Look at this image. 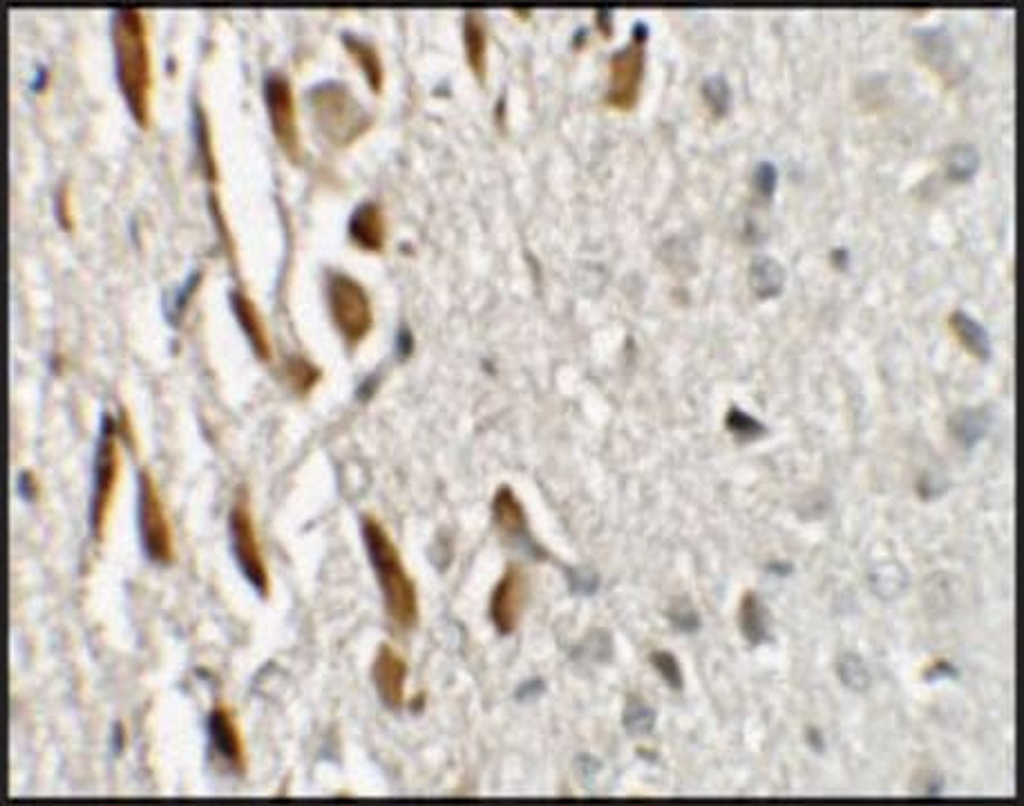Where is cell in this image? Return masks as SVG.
<instances>
[{
  "instance_id": "1",
  "label": "cell",
  "mask_w": 1024,
  "mask_h": 806,
  "mask_svg": "<svg viewBox=\"0 0 1024 806\" xmlns=\"http://www.w3.org/2000/svg\"><path fill=\"white\" fill-rule=\"evenodd\" d=\"M113 43L117 76L132 117L148 126L152 95V56L148 45V23L141 10L119 8L113 14Z\"/></svg>"
},
{
  "instance_id": "2",
  "label": "cell",
  "mask_w": 1024,
  "mask_h": 806,
  "mask_svg": "<svg viewBox=\"0 0 1024 806\" xmlns=\"http://www.w3.org/2000/svg\"><path fill=\"white\" fill-rule=\"evenodd\" d=\"M363 538L390 618L401 629H412L418 621V594L394 540L376 518L363 520Z\"/></svg>"
},
{
  "instance_id": "3",
  "label": "cell",
  "mask_w": 1024,
  "mask_h": 806,
  "mask_svg": "<svg viewBox=\"0 0 1024 806\" xmlns=\"http://www.w3.org/2000/svg\"><path fill=\"white\" fill-rule=\"evenodd\" d=\"M309 95L316 124L329 141L348 146L370 128L372 115L363 108V104L343 81H322V84L311 88Z\"/></svg>"
},
{
  "instance_id": "4",
  "label": "cell",
  "mask_w": 1024,
  "mask_h": 806,
  "mask_svg": "<svg viewBox=\"0 0 1024 806\" xmlns=\"http://www.w3.org/2000/svg\"><path fill=\"white\" fill-rule=\"evenodd\" d=\"M327 300L340 337L350 346L361 343L374 326V309L367 289L345 272H329Z\"/></svg>"
},
{
  "instance_id": "5",
  "label": "cell",
  "mask_w": 1024,
  "mask_h": 806,
  "mask_svg": "<svg viewBox=\"0 0 1024 806\" xmlns=\"http://www.w3.org/2000/svg\"><path fill=\"white\" fill-rule=\"evenodd\" d=\"M647 25L636 23L629 43L611 54L607 104L618 110H631L640 97L647 59Z\"/></svg>"
},
{
  "instance_id": "6",
  "label": "cell",
  "mask_w": 1024,
  "mask_h": 806,
  "mask_svg": "<svg viewBox=\"0 0 1024 806\" xmlns=\"http://www.w3.org/2000/svg\"><path fill=\"white\" fill-rule=\"evenodd\" d=\"M139 531L143 551L152 562L170 564L175 560L173 524L168 520L157 481L148 470L139 475Z\"/></svg>"
},
{
  "instance_id": "7",
  "label": "cell",
  "mask_w": 1024,
  "mask_h": 806,
  "mask_svg": "<svg viewBox=\"0 0 1024 806\" xmlns=\"http://www.w3.org/2000/svg\"><path fill=\"white\" fill-rule=\"evenodd\" d=\"M228 529H231V542H233V553L237 558V564L246 581L255 587V592L269 596L271 592V576L267 570V560L258 540V531H255V522L250 516L248 498L239 496L235 505L231 507L228 516Z\"/></svg>"
},
{
  "instance_id": "8",
  "label": "cell",
  "mask_w": 1024,
  "mask_h": 806,
  "mask_svg": "<svg viewBox=\"0 0 1024 806\" xmlns=\"http://www.w3.org/2000/svg\"><path fill=\"white\" fill-rule=\"evenodd\" d=\"M117 437H121V431L117 435L115 420L106 415L99 448H97L95 494H93V531H95V535L99 540L104 535V529H106V522H108V516H110L115 489H117L119 473H121V450H119Z\"/></svg>"
},
{
  "instance_id": "9",
  "label": "cell",
  "mask_w": 1024,
  "mask_h": 806,
  "mask_svg": "<svg viewBox=\"0 0 1024 806\" xmlns=\"http://www.w3.org/2000/svg\"><path fill=\"white\" fill-rule=\"evenodd\" d=\"M265 102L271 119V128L276 132L278 144L291 155L298 157L300 152V128L296 117V97L291 81L285 72L271 70L265 78Z\"/></svg>"
},
{
  "instance_id": "10",
  "label": "cell",
  "mask_w": 1024,
  "mask_h": 806,
  "mask_svg": "<svg viewBox=\"0 0 1024 806\" xmlns=\"http://www.w3.org/2000/svg\"><path fill=\"white\" fill-rule=\"evenodd\" d=\"M529 601V581L520 568H508L497 583L490 601V618L499 634L518 629Z\"/></svg>"
},
{
  "instance_id": "11",
  "label": "cell",
  "mask_w": 1024,
  "mask_h": 806,
  "mask_svg": "<svg viewBox=\"0 0 1024 806\" xmlns=\"http://www.w3.org/2000/svg\"><path fill=\"white\" fill-rule=\"evenodd\" d=\"M372 679H374V688L381 701L387 708L398 710L405 703L407 664L394 648H390V645H381V650L372 666Z\"/></svg>"
},
{
  "instance_id": "12",
  "label": "cell",
  "mask_w": 1024,
  "mask_h": 806,
  "mask_svg": "<svg viewBox=\"0 0 1024 806\" xmlns=\"http://www.w3.org/2000/svg\"><path fill=\"white\" fill-rule=\"evenodd\" d=\"M209 735L217 755L237 773L246 768V749L235 717L228 708L217 706L209 717Z\"/></svg>"
},
{
  "instance_id": "13",
  "label": "cell",
  "mask_w": 1024,
  "mask_h": 806,
  "mask_svg": "<svg viewBox=\"0 0 1024 806\" xmlns=\"http://www.w3.org/2000/svg\"><path fill=\"white\" fill-rule=\"evenodd\" d=\"M492 518L497 529L512 542H526L531 540L529 533V518L526 509L520 502L515 489L499 487L492 498Z\"/></svg>"
},
{
  "instance_id": "14",
  "label": "cell",
  "mask_w": 1024,
  "mask_h": 806,
  "mask_svg": "<svg viewBox=\"0 0 1024 806\" xmlns=\"http://www.w3.org/2000/svg\"><path fill=\"white\" fill-rule=\"evenodd\" d=\"M231 305H233V311H235V316L239 320V326H242L250 348L255 350V354H258L265 361H269L271 359V339H269V328L265 322V316L258 309V305H255L248 298L246 291H239V289L231 291Z\"/></svg>"
},
{
  "instance_id": "15",
  "label": "cell",
  "mask_w": 1024,
  "mask_h": 806,
  "mask_svg": "<svg viewBox=\"0 0 1024 806\" xmlns=\"http://www.w3.org/2000/svg\"><path fill=\"white\" fill-rule=\"evenodd\" d=\"M350 235L363 250H370V252L383 250L385 235H387V220H385L383 206L374 200L361 202L350 218Z\"/></svg>"
},
{
  "instance_id": "16",
  "label": "cell",
  "mask_w": 1024,
  "mask_h": 806,
  "mask_svg": "<svg viewBox=\"0 0 1024 806\" xmlns=\"http://www.w3.org/2000/svg\"><path fill=\"white\" fill-rule=\"evenodd\" d=\"M949 326L956 335V339L964 346V350L969 354H973L975 359H982L986 361L991 357V339H989V332L984 330L982 322H978L975 318H971L964 309H956L949 318Z\"/></svg>"
},
{
  "instance_id": "17",
  "label": "cell",
  "mask_w": 1024,
  "mask_h": 806,
  "mask_svg": "<svg viewBox=\"0 0 1024 806\" xmlns=\"http://www.w3.org/2000/svg\"><path fill=\"white\" fill-rule=\"evenodd\" d=\"M738 623H740L743 636L749 643L760 645L765 640H770V614H767V607L762 605V601L754 592H747L743 596L740 612H738Z\"/></svg>"
},
{
  "instance_id": "18",
  "label": "cell",
  "mask_w": 1024,
  "mask_h": 806,
  "mask_svg": "<svg viewBox=\"0 0 1024 806\" xmlns=\"http://www.w3.org/2000/svg\"><path fill=\"white\" fill-rule=\"evenodd\" d=\"M463 45H466V56L472 67V72L483 78L486 76V52H488V34L483 25V17L479 12H466L463 14Z\"/></svg>"
},
{
  "instance_id": "19",
  "label": "cell",
  "mask_w": 1024,
  "mask_h": 806,
  "mask_svg": "<svg viewBox=\"0 0 1024 806\" xmlns=\"http://www.w3.org/2000/svg\"><path fill=\"white\" fill-rule=\"evenodd\" d=\"M343 43L348 47V52L356 59V63L361 65V70L365 72L367 81L372 84V88L378 93L383 88V76H385V70H383V61H381V54L378 50L365 41L363 36L359 34H352V32H345L343 34Z\"/></svg>"
},
{
  "instance_id": "20",
  "label": "cell",
  "mask_w": 1024,
  "mask_h": 806,
  "mask_svg": "<svg viewBox=\"0 0 1024 806\" xmlns=\"http://www.w3.org/2000/svg\"><path fill=\"white\" fill-rule=\"evenodd\" d=\"M989 417L984 411H960L951 417V433L964 442V444H975L989 428Z\"/></svg>"
},
{
  "instance_id": "21",
  "label": "cell",
  "mask_w": 1024,
  "mask_h": 806,
  "mask_svg": "<svg viewBox=\"0 0 1024 806\" xmlns=\"http://www.w3.org/2000/svg\"><path fill=\"white\" fill-rule=\"evenodd\" d=\"M836 675H839V679L843 681V686L850 688V690L864 692V690H868V686H871V675H868L866 664L862 661V657L852 655V653H845V655L839 657V661H836Z\"/></svg>"
},
{
  "instance_id": "22",
  "label": "cell",
  "mask_w": 1024,
  "mask_h": 806,
  "mask_svg": "<svg viewBox=\"0 0 1024 806\" xmlns=\"http://www.w3.org/2000/svg\"><path fill=\"white\" fill-rule=\"evenodd\" d=\"M285 379L298 394H305L318 383L320 370H318V365H313L311 361H307L302 357H289L285 361Z\"/></svg>"
},
{
  "instance_id": "23",
  "label": "cell",
  "mask_w": 1024,
  "mask_h": 806,
  "mask_svg": "<svg viewBox=\"0 0 1024 806\" xmlns=\"http://www.w3.org/2000/svg\"><path fill=\"white\" fill-rule=\"evenodd\" d=\"M651 666L660 672V677L675 690L682 688V670H680V664L675 661V657L671 653H664V650H658L651 655Z\"/></svg>"
},
{
  "instance_id": "24",
  "label": "cell",
  "mask_w": 1024,
  "mask_h": 806,
  "mask_svg": "<svg viewBox=\"0 0 1024 806\" xmlns=\"http://www.w3.org/2000/svg\"><path fill=\"white\" fill-rule=\"evenodd\" d=\"M975 161H978L975 152L971 148H967V146H960V148H956V152L949 155V173L953 178L971 176L973 169H975Z\"/></svg>"
},
{
  "instance_id": "25",
  "label": "cell",
  "mask_w": 1024,
  "mask_h": 806,
  "mask_svg": "<svg viewBox=\"0 0 1024 806\" xmlns=\"http://www.w3.org/2000/svg\"><path fill=\"white\" fill-rule=\"evenodd\" d=\"M727 426L732 433H736L738 437H745V439H751V437H758L760 433H765V428L749 415L740 413L738 409H734L727 417Z\"/></svg>"
}]
</instances>
